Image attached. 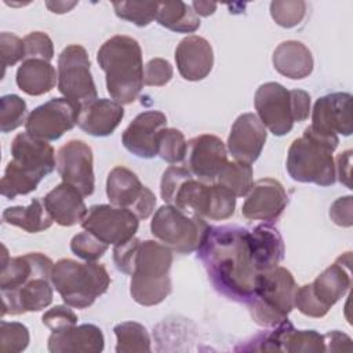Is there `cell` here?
<instances>
[{
  "instance_id": "obj_1",
  "label": "cell",
  "mask_w": 353,
  "mask_h": 353,
  "mask_svg": "<svg viewBox=\"0 0 353 353\" xmlns=\"http://www.w3.org/2000/svg\"><path fill=\"white\" fill-rule=\"evenodd\" d=\"M248 232L240 226H210L197 250L214 288L241 303L252 298L261 274L254 262Z\"/></svg>"
},
{
  "instance_id": "obj_2",
  "label": "cell",
  "mask_w": 353,
  "mask_h": 353,
  "mask_svg": "<svg viewBox=\"0 0 353 353\" xmlns=\"http://www.w3.org/2000/svg\"><path fill=\"white\" fill-rule=\"evenodd\" d=\"M160 194L167 204L204 219H228L236 208V197L226 188L193 179L186 167L171 165L164 171Z\"/></svg>"
},
{
  "instance_id": "obj_3",
  "label": "cell",
  "mask_w": 353,
  "mask_h": 353,
  "mask_svg": "<svg viewBox=\"0 0 353 353\" xmlns=\"http://www.w3.org/2000/svg\"><path fill=\"white\" fill-rule=\"evenodd\" d=\"M106 76V90L120 105L132 103L143 87V62L139 43L124 34L106 40L97 52Z\"/></svg>"
},
{
  "instance_id": "obj_4",
  "label": "cell",
  "mask_w": 353,
  "mask_h": 353,
  "mask_svg": "<svg viewBox=\"0 0 353 353\" xmlns=\"http://www.w3.org/2000/svg\"><path fill=\"white\" fill-rule=\"evenodd\" d=\"M339 139L335 134H325L305 128L302 137L294 139L287 153V171L294 181L331 186L336 181L332 157Z\"/></svg>"
},
{
  "instance_id": "obj_5",
  "label": "cell",
  "mask_w": 353,
  "mask_h": 353,
  "mask_svg": "<svg viewBox=\"0 0 353 353\" xmlns=\"http://www.w3.org/2000/svg\"><path fill=\"white\" fill-rule=\"evenodd\" d=\"M171 263L172 251L163 243L154 240L139 243L130 283V294L137 303L154 306L171 294Z\"/></svg>"
},
{
  "instance_id": "obj_6",
  "label": "cell",
  "mask_w": 353,
  "mask_h": 353,
  "mask_svg": "<svg viewBox=\"0 0 353 353\" xmlns=\"http://www.w3.org/2000/svg\"><path fill=\"white\" fill-rule=\"evenodd\" d=\"M51 284L59 292L65 305L84 309L108 291L110 276L101 263H80L74 259L63 258L54 263Z\"/></svg>"
},
{
  "instance_id": "obj_7",
  "label": "cell",
  "mask_w": 353,
  "mask_h": 353,
  "mask_svg": "<svg viewBox=\"0 0 353 353\" xmlns=\"http://www.w3.org/2000/svg\"><path fill=\"white\" fill-rule=\"evenodd\" d=\"M296 283L292 273L277 266L256 279L252 298L245 303L252 320L262 327H276L294 309Z\"/></svg>"
},
{
  "instance_id": "obj_8",
  "label": "cell",
  "mask_w": 353,
  "mask_h": 353,
  "mask_svg": "<svg viewBox=\"0 0 353 353\" xmlns=\"http://www.w3.org/2000/svg\"><path fill=\"white\" fill-rule=\"evenodd\" d=\"M350 252L341 255L313 283L296 288L294 306L309 317H324L350 288Z\"/></svg>"
},
{
  "instance_id": "obj_9",
  "label": "cell",
  "mask_w": 353,
  "mask_h": 353,
  "mask_svg": "<svg viewBox=\"0 0 353 353\" xmlns=\"http://www.w3.org/2000/svg\"><path fill=\"white\" fill-rule=\"evenodd\" d=\"M208 229L204 218L186 214L170 204L161 205L150 222L152 234L178 254L197 251Z\"/></svg>"
},
{
  "instance_id": "obj_10",
  "label": "cell",
  "mask_w": 353,
  "mask_h": 353,
  "mask_svg": "<svg viewBox=\"0 0 353 353\" xmlns=\"http://www.w3.org/2000/svg\"><path fill=\"white\" fill-rule=\"evenodd\" d=\"M58 90L63 98L77 106L97 99V87L91 74V62L85 48L70 44L58 57Z\"/></svg>"
},
{
  "instance_id": "obj_11",
  "label": "cell",
  "mask_w": 353,
  "mask_h": 353,
  "mask_svg": "<svg viewBox=\"0 0 353 353\" xmlns=\"http://www.w3.org/2000/svg\"><path fill=\"white\" fill-rule=\"evenodd\" d=\"M81 226L108 245H120L135 236L139 218L128 208L97 204L90 207Z\"/></svg>"
},
{
  "instance_id": "obj_12",
  "label": "cell",
  "mask_w": 353,
  "mask_h": 353,
  "mask_svg": "<svg viewBox=\"0 0 353 353\" xmlns=\"http://www.w3.org/2000/svg\"><path fill=\"white\" fill-rule=\"evenodd\" d=\"M106 194L112 205L131 210L139 219L149 218L156 205L154 193L142 185L135 172L114 167L106 179Z\"/></svg>"
},
{
  "instance_id": "obj_13",
  "label": "cell",
  "mask_w": 353,
  "mask_h": 353,
  "mask_svg": "<svg viewBox=\"0 0 353 353\" xmlns=\"http://www.w3.org/2000/svg\"><path fill=\"white\" fill-rule=\"evenodd\" d=\"M80 106L66 98H52L34 108L25 121L29 135L43 141H57L79 120Z\"/></svg>"
},
{
  "instance_id": "obj_14",
  "label": "cell",
  "mask_w": 353,
  "mask_h": 353,
  "mask_svg": "<svg viewBox=\"0 0 353 353\" xmlns=\"http://www.w3.org/2000/svg\"><path fill=\"white\" fill-rule=\"evenodd\" d=\"M254 342V345L244 347V350L291 353L327 352L324 335L314 330H295L288 319L277 324L269 334L258 335Z\"/></svg>"
},
{
  "instance_id": "obj_15",
  "label": "cell",
  "mask_w": 353,
  "mask_h": 353,
  "mask_svg": "<svg viewBox=\"0 0 353 353\" xmlns=\"http://www.w3.org/2000/svg\"><path fill=\"white\" fill-rule=\"evenodd\" d=\"M258 119L273 135L283 137L292 130L294 117L290 91L274 81L259 85L254 98Z\"/></svg>"
},
{
  "instance_id": "obj_16",
  "label": "cell",
  "mask_w": 353,
  "mask_h": 353,
  "mask_svg": "<svg viewBox=\"0 0 353 353\" xmlns=\"http://www.w3.org/2000/svg\"><path fill=\"white\" fill-rule=\"evenodd\" d=\"M92 160V149L80 139L66 142L57 153V170L62 182L74 186L84 197L91 196L95 188Z\"/></svg>"
},
{
  "instance_id": "obj_17",
  "label": "cell",
  "mask_w": 353,
  "mask_h": 353,
  "mask_svg": "<svg viewBox=\"0 0 353 353\" xmlns=\"http://www.w3.org/2000/svg\"><path fill=\"white\" fill-rule=\"evenodd\" d=\"M11 154V163L37 182L55 168L54 148L47 141L32 137L28 132H21L12 139Z\"/></svg>"
},
{
  "instance_id": "obj_18",
  "label": "cell",
  "mask_w": 353,
  "mask_h": 353,
  "mask_svg": "<svg viewBox=\"0 0 353 353\" xmlns=\"http://www.w3.org/2000/svg\"><path fill=\"white\" fill-rule=\"evenodd\" d=\"M228 163V153L221 138L203 134L188 142L186 168L197 179L211 183Z\"/></svg>"
},
{
  "instance_id": "obj_19",
  "label": "cell",
  "mask_w": 353,
  "mask_h": 353,
  "mask_svg": "<svg viewBox=\"0 0 353 353\" xmlns=\"http://www.w3.org/2000/svg\"><path fill=\"white\" fill-rule=\"evenodd\" d=\"M288 204L284 186L273 178L256 181L247 194L241 214L250 221H274Z\"/></svg>"
},
{
  "instance_id": "obj_20",
  "label": "cell",
  "mask_w": 353,
  "mask_h": 353,
  "mask_svg": "<svg viewBox=\"0 0 353 353\" xmlns=\"http://www.w3.org/2000/svg\"><path fill=\"white\" fill-rule=\"evenodd\" d=\"M167 127V117L159 110L139 113L121 135L124 148L141 159L157 156V141L160 132Z\"/></svg>"
},
{
  "instance_id": "obj_21",
  "label": "cell",
  "mask_w": 353,
  "mask_h": 353,
  "mask_svg": "<svg viewBox=\"0 0 353 353\" xmlns=\"http://www.w3.org/2000/svg\"><path fill=\"white\" fill-rule=\"evenodd\" d=\"M310 127L319 132L350 135L352 125V95L349 92H332L320 97L312 112Z\"/></svg>"
},
{
  "instance_id": "obj_22",
  "label": "cell",
  "mask_w": 353,
  "mask_h": 353,
  "mask_svg": "<svg viewBox=\"0 0 353 353\" xmlns=\"http://www.w3.org/2000/svg\"><path fill=\"white\" fill-rule=\"evenodd\" d=\"M52 268V261L41 252H29L10 258L6 245H3L0 290L1 292H12L34 277H51Z\"/></svg>"
},
{
  "instance_id": "obj_23",
  "label": "cell",
  "mask_w": 353,
  "mask_h": 353,
  "mask_svg": "<svg viewBox=\"0 0 353 353\" xmlns=\"http://www.w3.org/2000/svg\"><path fill=\"white\" fill-rule=\"evenodd\" d=\"M268 132L262 121L254 113L240 114L230 130L228 149L236 161L252 164L261 154Z\"/></svg>"
},
{
  "instance_id": "obj_24",
  "label": "cell",
  "mask_w": 353,
  "mask_h": 353,
  "mask_svg": "<svg viewBox=\"0 0 353 353\" xmlns=\"http://www.w3.org/2000/svg\"><path fill=\"white\" fill-rule=\"evenodd\" d=\"M175 62L179 74L185 80H203L210 74L214 65L212 47L201 36H186L175 50Z\"/></svg>"
},
{
  "instance_id": "obj_25",
  "label": "cell",
  "mask_w": 353,
  "mask_h": 353,
  "mask_svg": "<svg viewBox=\"0 0 353 353\" xmlns=\"http://www.w3.org/2000/svg\"><path fill=\"white\" fill-rule=\"evenodd\" d=\"M51 277L39 276L12 292H1V316H18L26 312H39L52 302Z\"/></svg>"
},
{
  "instance_id": "obj_26",
  "label": "cell",
  "mask_w": 353,
  "mask_h": 353,
  "mask_svg": "<svg viewBox=\"0 0 353 353\" xmlns=\"http://www.w3.org/2000/svg\"><path fill=\"white\" fill-rule=\"evenodd\" d=\"M123 117V105L113 99L97 98L80 108L77 125L92 137H108L117 128Z\"/></svg>"
},
{
  "instance_id": "obj_27",
  "label": "cell",
  "mask_w": 353,
  "mask_h": 353,
  "mask_svg": "<svg viewBox=\"0 0 353 353\" xmlns=\"http://www.w3.org/2000/svg\"><path fill=\"white\" fill-rule=\"evenodd\" d=\"M103 334L94 324L73 325L51 332L48 336V350L51 353H99L103 350Z\"/></svg>"
},
{
  "instance_id": "obj_28",
  "label": "cell",
  "mask_w": 353,
  "mask_h": 353,
  "mask_svg": "<svg viewBox=\"0 0 353 353\" xmlns=\"http://www.w3.org/2000/svg\"><path fill=\"white\" fill-rule=\"evenodd\" d=\"M83 194L72 185L62 182L50 190L43 203L51 218L61 226H73L81 223L87 215V207Z\"/></svg>"
},
{
  "instance_id": "obj_29",
  "label": "cell",
  "mask_w": 353,
  "mask_h": 353,
  "mask_svg": "<svg viewBox=\"0 0 353 353\" xmlns=\"http://www.w3.org/2000/svg\"><path fill=\"white\" fill-rule=\"evenodd\" d=\"M250 247L259 273L269 272L280 265L284 258V241L279 230L268 223L248 232Z\"/></svg>"
},
{
  "instance_id": "obj_30",
  "label": "cell",
  "mask_w": 353,
  "mask_h": 353,
  "mask_svg": "<svg viewBox=\"0 0 353 353\" xmlns=\"http://www.w3.org/2000/svg\"><path fill=\"white\" fill-rule=\"evenodd\" d=\"M274 69L292 80L307 77L313 72V57L310 50L301 41L287 40L273 51Z\"/></svg>"
},
{
  "instance_id": "obj_31",
  "label": "cell",
  "mask_w": 353,
  "mask_h": 353,
  "mask_svg": "<svg viewBox=\"0 0 353 353\" xmlns=\"http://www.w3.org/2000/svg\"><path fill=\"white\" fill-rule=\"evenodd\" d=\"M17 84L28 95H43L50 92L58 83V73L44 59H25L17 70Z\"/></svg>"
},
{
  "instance_id": "obj_32",
  "label": "cell",
  "mask_w": 353,
  "mask_h": 353,
  "mask_svg": "<svg viewBox=\"0 0 353 353\" xmlns=\"http://www.w3.org/2000/svg\"><path fill=\"white\" fill-rule=\"evenodd\" d=\"M3 221L8 225L18 226L28 233L43 232L54 222L40 199H33L26 207L15 205L6 208L3 211Z\"/></svg>"
},
{
  "instance_id": "obj_33",
  "label": "cell",
  "mask_w": 353,
  "mask_h": 353,
  "mask_svg": "<svg viewBox=\"0 0 353 353\" xmlns=\"http://www.w3.org/2000/svg\"><path fill=\"white\" fill-rule=\"evenodd\" d=\"M156 21L178 33H193L200 26V18L193 11L192 6L183 1H163L159 3Z\"/></svg>"
},
{
  "instance_id": "obj_34",
  "label": "cell",
  "mask_w": 353,
  "mask_h": 353,
  "mask_svg": "<svg viewBox=\"0 0 353 353\" xmlns=\"http://www.w3.org/2000/svg\"><path fill=\"white\" fill-rule=\"evenodd\" d=\"M216 183L226 188L234 197H243L251 190L252 167L243 161H228L216 176Z\"/></svg>"
},
{
  "instance_id": "obj_35",
  "label": "cell",
  "mask_w": 353,
  "mask_h": 353,
  "mask_svg": "<svg viewBox=\"0 0 353 353\" xmlns=\"http://www.w3.org/2000/svg\"><path fill=\"white\" fill-rule=\"evenodd\" d=\"M117 339V353H148L150 352V338L146 328L135 321H124L114 328Z\"/></svg>"
},
{
  "instance_id": "obj_36",
  "label": "cell",
  "mask_w": 353,
  "mask_h": 353,
  "mask_svg": "<svg viewBox=\"0 0 353 353\" xmlns=\"http://www.w3.org/2000/svg\"><path fill=\"white\" fill-rule=\"evenodd\" d=\"M114 12L119 18L130 21L137 26H146L156 19L157 1H117L113 3Z\"/></svg>"
},
{
  "instance_id": "obj_37",
  "label": "cell",
  "mask_w": 353,
  "mask_h": 353,
  "mask_svg": "<svg viewBox=\"0 0 353 353\" xmlns=\"http://www.w3.org/2000/svg\"><path fill=\"white\" fill-rule=\"evenodd\" d=\"M28 106L26 102L15 95L8 94L0 98V131L10 132L26 121Z\"/></svg>"
},
{
  "instance_id": "obj_38",
  "label": "cell",
  "mask_w": 353,
  "mask_h": 353,
  "mask_svg": "<svg viewBox=\"0 0 353 353\" xmlns=\"http://www.w3.org/2000/svg\"><path fill=\"white\" fill-rule=\"evenodd\" d=\"M188 142L176 128H164L157 141V156L167 163H179L186 157Z\"/></svg>"
},
{
  "instance_id": "obj_39",
  "label": "cell",
  "mask_w": 353,
  "mask_h": 353,
  "mask_svg": "<svg viewBox=\"0 0 353 353\" xmlns=\"http://www.w3.org/2000/svg\"><path fill=\"white\" fill-rule=\"evenodd\" d=\"M36 179L32 176L23 174L21 170H18L11 161L7 164L4 175L0 182V190L1 194L7 199H15L19 194H28L33 190H36L37 185Z\"/></svg>"
},
{
  "instance_id": "obj_40",
  "label": "cell",
  "mask_w": 353,
  "mask_h": 353,
  "mask_svg": "<svg viewBox=\"0 0 353 353\" xmlns=\"http://www.w3.org/2000/svg\"><path fill=\"white\" fill-rule=\"evenodd\" d=\"M29 330L22 323L0 321V350L3 353H18L29 345Z\"/></svg>"
},
{
  "instance_id": "obj_41",
  "label": "cell",
  "mask_w": 353,
  "mask_h": 353,
  "mask_svg": "<svg viewBox=\"0 0 353 353\" xmlns=\"http://www.w3.org/2000/svg\"><path fill=\"white\" fill-rule=\"evenodd\" d=\"M306 14L305 1L274 0L270 3V15L274 22L283 28H294L303 19Z\"/></svg>"
},
{
  "instance_id": "obj_42",
  "label": "cell",
  "mask_w": 353,
  "mask_h": 353,
  "mask_svg": "<svg viewBox=\"0 0 353 353\" xmlns=\"http://www.w3.org/2000/svg\"><path fill=\"white\" fill-rule=\"evenodd\" d=\"M108 247L109 245L106 243L101 241L87 230L74 234L70 241L72 252L87 262H95L99 259L108 251Z\"/></svg>"
},
{
  "instance_id": "obj_43",
  "label": "cell",
  "mask_w": 353,
  "mask_h": 353,
  "mask_svg": "<svg viewBox=\"0 0 353 353\" xmlns=\"http://www.w3.org/2000/svg\"><path fill=\"white\" fill-rule=\"evenodd\" d=\"M25 59L51 61L54 57L52 40L44 32H32L23 37Z\"/></svg>"
},
{
  "instance_id": "obj_44",
  "label": "cell",
  "mask_w": 353,
  "mask_h": 353,
  "mask_svg": "<svg viewBox=\"0 0 353 353\" xmlns=\"http://www.w3.org/2000/svg\"><path fill=\"white\" fill-rule=\"evenodd\" d=\"M0 51H1V65L3 76L8 66H14L21 59H25V46L23 40L17 34L10 32H3L0 34Z\"/></svg>"
},
{
  "instance_id": "obj_45",
  "label": "cell",
  "mask_w": 353,
  "mask_h": 353,
  "mask_svg": "<svg viewBox=\"0 0 353 353\" xmlns=\"http://www.w3.org/2000/svg\"><path fill=\"white\" fill-rule=\"evenodd\" d=\"M172 66L163 58L150 59L143 68V84L150 87L165 85L172 79Z\"/></svg>"
},
{
  "instance_id": "obj_46",
  "label": "cell",
  "mask_w": 353,
  "mask_h": 353,
  "mask_svg": "<svg viewBox=\"0 0 353 353\" xmlns=\"http://www.w3.org/2000/svg\"><path fill=\"white\" fill-rule=\"evenodd\" d=\"M41 321L51 330V332H57L76 325L77 314L68 305H57L43 314Z\"/></svg>"
},
{
  "instance_id": "obj_47",
  "label": "cell",
  "mask_w": 353,
  "mask_h": 353,
  "mask_svg": "<svg viewBox=\"0 0 353 353\" xmlns=\"http://www.w3.org/2000/svg\"><path fill=\"white\" fill-rule=\"evenodd\" d=\"M141 240L137 237H132L131 240H128L124 244L120 245H114L113 248V261L116 263V268L131 276L132 272V263H134V258H135V252L138 250Z\"/></svg>"
},
{
  "instance_id": "obj_48",
  "label": "cell",
  "mask_w": 353,
  "mask_h": 353,
  "mask_svg": "<svg viewBox=\"0 0 353 353\" xmlns=\"http://www.w3.org/2000/svg\"><path fill=\"white\" fill-rule=\"evenodd\" d=\"M352 196H345L336 199L330 207V218L334 223L343 228H350L353 225L352 218Z\"/></svg>"
},
{
  "instance_id": "obj_49",
  "label": "cell",
  "mask_w": 353,
  "mask_h": 353,
  "mask_svg": "<svg viewBox=\"0 0 353 353\" xmlns=\"http://www.w3.org/2000/svg\"><path fill=\"white\" fill-rule=\"evenodd\" d=\"M291 109L294 121H303L310 113V95L303 90H291Z\"/></svg>"
},
{
  "instance_id": "obj_50",
  "label": "cell",
  "mask_w": 353,
  "mask_h": 353,
  "mask_svg": "<svg viewBox=\"0 0 353 353\" xmlns=\"http://www.w3.org/2000/svg\"><path fill=\"white\" fill-rule=\"evenodd\" d=\"M350 164H352V150H345L336 157L335 172L338 174V179L346 188H352L350 183Z\"/></svg>"
},
{
  "instance_id": "obj_51",
  "label": "cell",
  "mask_w": 353,
  "mask_h": 353,
  "mask_svg": "<svg viewBox=\"0 0 353 353\" xmlns=\"http://www.w3.org/2000/svg\"><path fill=\"white\" fill-rule=\"evenodd\" d=\"M325 341V350L338 352V350H349L346 346H343V341H350V338L346 334H342L339 331H331L324 335Z\"/></svg>"
},
{
  "instance_id": "obj_52",
  "label": "cell",
  "mask_w": 353,
  "mask_h": 353,
  "mask_svg": "<svg viewBox=\"0 0 353 353\" xmlns=\"http://www.w3.org/2000/svg\"><path fill=\"white\" fill-rule=\"evenodd\" d=\"M192 8L197 15L201 17H208L212 15L216 10V3H210V1H193Z\"/></svg>"
},
{
  "instance_id": "obj_53",
  "label": "cell",
  "mask_w": 353,
  "mask_h": 353,
  "mask_svg": "<svg viewBox=\"0 0 353 353\" xmlns=\"http://www.w3.org/2000/svg\"><path fill=\"white\" fill-rule=\"evenodd\" d=\"M46 6L57 14H63L70 11L74 6H77V1H47Z\"/></svg>"
}]
</instances>
